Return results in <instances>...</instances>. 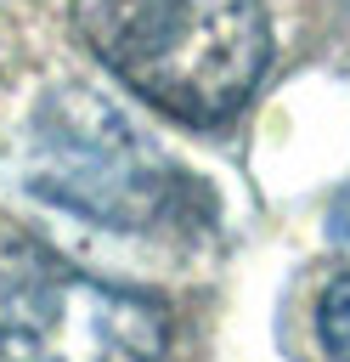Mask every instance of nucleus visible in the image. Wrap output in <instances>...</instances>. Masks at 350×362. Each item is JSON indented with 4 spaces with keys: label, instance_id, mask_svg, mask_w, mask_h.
<instances>
[{
    "label": "nucleus",
    "instance_id": "nucleus-1",
    "mask_svg": "<svg viewBox=\"0 0 350 362\" xmlns=\"http://www.w3.org/2000/svg\"><path fill=\"white\" fill-rule=\"evenodd\" d=\"M102 62L181 124H226L271 62L260 0H73Z\"/></svg>",
    "mask_w": 350,
    "mask_h": 362
},
{
    "label": "nucleus",
    "instance_id": "nucleus-2",
    "mask_svg": "<svg viewBox=\"0 0 350 362\" xmlns=\"http://www.w3.org/2000/svg\"><path fill=\"white\" fill-rule=\"evenodd\" d=\"M23 181L45 204L119 232L169 221L192 192L186 170H175L164 147L90 85H51L34 102Z\"/></svg>",
    "mask_w": 350,
    "mask_h": 362
},
{
    "label": "nucleus",
    "instance_id": "nucleus-3",
    "mask_svg": "<svg viewBox=\"0 0 350 362\" xmlns=\"http://www.w3.org/2000/svg\"><path fill=\"white\" fill-rule=\"evenodd\" d=\"M164 305L141 288L102 283L40 238L0 232V356H158Z\"/></svg>",
    "mask_w": 350,
    "mask_h": 362
},
{
    "label": "nucleus",
    "instance_id": "nucleus-4",
    "mask_svg": "<svg viewBox=\"0 0 350 362\" xmlns=\"http://www.w3.org/2000/svg\"><path fill=\"white\" fill-rule=\"evenodd\" d=\"M316 339L327 356H350V277H339L316 305Z\"/></svg>",
    "mask_w": 350,
    "mask_h": 362
},
{
    "label": "nucleus",
    "instance_id": "nucleus-5",
    "mask_svg": "<svg viewBox=\"0 0 350 362\" xmlns=\"http://www.w3.org/2000/svg\"><path fill=\"white\" fill-rule=\"evenodd\" d=\"M327 238L350 255V187H344V192L333 198V209H327Z\"/></svg>",
    "mask_w": 350,
    "mask_h": 362
}]
</instances>
